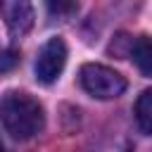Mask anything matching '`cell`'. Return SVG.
Listing matches in <instances>:
<instances>
[{"instance_id":"obj_8","label":"cell","mask_w":152,"mask_h":152,"mask_svg":"<svg viewBox=\"0 0 152 152\" xmlns=\"http://www.w3.org/2000/svg\"><path fill=\"white\" fill-rule=\"evenodd\" d=\"M17 59H19V55H17L14 50H5V52H2V64H0V69H2V71H10Z\"/></svg>"},{"instance_id":"obj_7","label":"cell","mask_w":152,"mask_h":152,"mask_svg":"<svg viewBox=\"0 0 152 152\" xmlns=\"http://www.w3.org/2000/svg\"><path fill=\"white\" fill-rule=\"evenodd\" d=\"M48 10H50V14H69V12H76L78 10V5L76 2H48Z\"/></svg>"},{"instance_id":"obj_2","label":"cell","mask_w":152,"mask_h":152,"mask_svg":"<svg viewBox=\"0 0 152 152\" xmlns=\"http://www.w3.org/2000/svg\"><path fill=\"white\" fill-rule=\"evenodd\" d=\"M78 81L83 90L97 100H112L126 90V78L104 64H83L78 71Z\"/></svg>"},{"instance_id":"obj_3","label":"cell","mask_w":152,"mask_h":152,"mask_svg":"<svg viewBox=\"0 0 152 152\" xmlns=\"http://www.w3.org/2000/svg\"><path fill=\"white\" fill-rule=\"evenodd\" d=\"M66 64V45L62 38H50L43 43L38 57H36V78L40 83H52Z\"/></svg>"},{"instance_id":"obj_5","label":"cell","mask_w":152,"mask_h":152,"mask_svg":"<svg viewBox=\"0 0 152 152\" xmlns=\"http://www.w3.org/2000/svg\"><path fill=\"white\" fill-rule=\"evenodd\" d=\"M131 57L135 62V66L152 78V36H140L133 40V50H131Z\"/></svg>"},{"instance_id":"obj_6","label":"cell","mask_w":152,"mask_h":152,"mask_svg":"<svg viewBox=\"0 0 152 152\" xmlns=\"http://www.w3.org/2000/svg\"><path fill=\"white\" fill-rule=\"evenodd\" d=\"M135 124L140 133L152 135V88L142 90L135 100Z\"/></svg>"},{"instance_id":"obj_1","label":"cell","mask_w":152,"mask_h":152,"mask_svg":"<svg viewBox=\"0 0 152 152\" xmlns=\"http://www.w3.org/2000/svg\"><path fill=\"white\" fill-rule=\"evenodd\" d=\"M0 116H2L5 133L14 140L33 138L36 133L43 131V124H45L40 102L31 97L28 93H19V90H10L2 95Z\"/></svg>"},{"instance_id":"obj_4","label":"cell","mask_w":152,"mask_h":152,"mask_svg":"<svg viewBox=\"0 0 152 152\" xmlns=\"http://www.w3.org/2000/svg\"><path fill=\"white\" fill-rule=\"evenodd\" d=\"M2 19L10 28V33L21 36L31 28L33 24V7L24 0H14V2H2Z\"/></svg>"}]
</instances>
